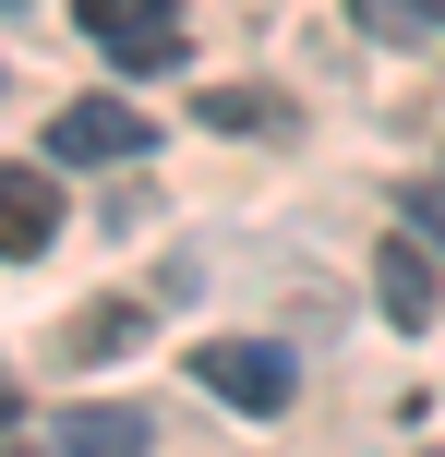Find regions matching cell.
I'll return each instance as SVG.
<instances>
[{"label": "cell", "instance_id": "6", "mask_svg": "<svg viewBox=\"0 0 445 457\" xmlns=\"http://www.w3.org/2000/svg\"><path fill=\"white\" fill-rule=\"evenodd\" d=\"M374 289H385L398 325H422V313H433V253H422V241H385V253H374Z\"/></svg>", "mask_w": 445, "mask_h": 457}, {"label": "cell", "instance_id": "1", "mask_svg": "<svg viewBox=\"0 0 445 457\" xmlns=\"http://www.w3.org/2000/svg\"><path fill=\"white\" fill-rule=\"evenodd\" d=\"M193 386L229 397V410H253V421H277L289 397H301V373H289L277 337H205V349H193Z\"/></svg>", "mask_w": 445, "mask_h": 457}, {"label": "cell", "instance_id": "8", "mask_svg": "<svg viewBox=\"0 0 445 457\" xmlns=\"http://www.w3.org/2000/svg\"><path fill=\"white\" fill-rule=\"evenodd\" d=\"M61 457H144L133 410H61Z\"/></svg>", "mask_w": 445, "mask_h": 457}, {"label": "cell", "instance_id": "3", "mask_svg": "<svg viewBox=\"0 0 445 457\" xmlns=\"http://www.w3.org/2000/svg\"><path fill=\"white\" fill-rule=\"evenodd\" d=\"M144 145H157V120L120 109V96H72V109L48 120V157L61 169H120V157H144Z\"/></svg>", "mask_w": 445, "mask_h": 457}, {"label": "cell", "instance_id": "9", "mask_svg": "<svg viewBox=\"0 0 445 457\" xmlns=\"http://www.w3.org/2000/svg\"><path fill=\"white\" fill-rule=\"evenodd\" d=\"M374 37H445V0H361Z\"/></svg>", "mask_w": 445, "mask_h": 457}, {"label": "cell", "instance_id": "12", "mask_svg": "<svg viewBox=\"0 0 445 457\" xmlns=\"http://www.w3.org/2000/svg\"><path fill=\"white\" fill-rule=\"evenodd\" d=\"M0 457H48V445H0Z\"/></svg>", "mask_w": 445, "mask_h": 457}, {"label": "cell", "instance_id": "2", "mask_svg": "<svg viewBox=\"0 0 445 457\" xmlns=\"http://www.w3.org/2000/svg\"><path fill=\"white\" fill-rule=\"evenodd\" d=\"M72 12H85V37L120 72H169L181 61V0H72Z\"/></svg>", "mask_w": 445, "mask_h": 457}, {"label": "cell", "instance_id": "11", "mask_svg": "<svg viewBox=\"0 0 445 457\" xmlns=\"http://www.w3.org/2000/svg\"><path fill=\"white\" fill-rule=\"evenodd\" d=\"M0 421H12V373H0Z\"/></svg>", "mask_w": 445, "mask_h": 457}, {"label": "cell", "instance_id": "13", "mask_svg": "<svg viewBox=\"0 0 445 457\" xmlns=\"http://www.w3.org/2000/svg\"><path fill=\"white\" fill-rule=\"evenodd\" d=\"M433 457H445V445H433Z\"/></svg>", "mask_w": 445, "mask_h": 457}, {"label": "cell", "instance_id": "4", "mask_svg": "<svg viewBox=\"0 0 445 457\" xmlns=\"http://www.w3.org/2000/svg\"><path fill=\"white\" fill-rule=\"evenodd\" d=\"M61 241V181L48 169H0V265H37Z\"/></svg>", "mask_w": 445, "mask_h": 457}, {"label": "cell", "instance_id": "5", "mask_svg": "<svg viewBox=\"0 0 445 457\" xmlns=\"http://www.w3.org/2000/svg\"><path fill=\"white\" fill-rule=\"evenodd\" d=\"M133 337H144L133 301H85V313H61V337H48V349H61V361H120Z\"/></svg>", "mask_w": 445, "mask_h": 457}, {"label": "cell", "instance_id": "7", "mask_svg": "<svg viewBox=\"0 0 445 457\" xmlns=\"http://www.w3.org/2000/svg\"><path fill=\"white\" fill-rule=\"evenodd\" d=\"M205 133H289L277 85H205Z\"/></svg>", "mask_w": 445, "mask_h": 457}, {"label": "cell", "instance_id": "10", "mask_svg": "<svg viewBox=\"0 0 445 457\" xmlns=\"http://www.w3.org/2000/svg\"><path fill=\"white\" fill-rule=\"evenodd\" d=\"M409 228H422V253H445V181H422V193H409V205H398Z\"/></svg>", "mask_w": 445, "mask_h": 457}]
</instances>
